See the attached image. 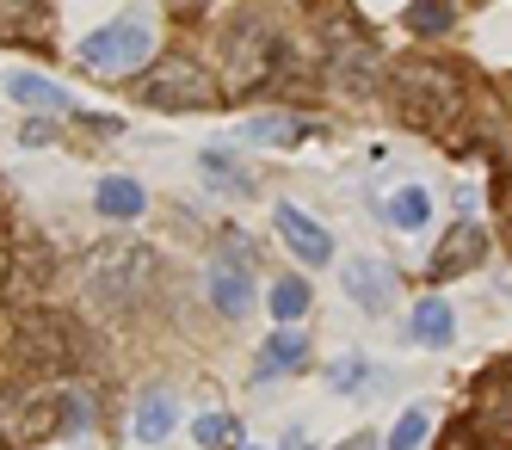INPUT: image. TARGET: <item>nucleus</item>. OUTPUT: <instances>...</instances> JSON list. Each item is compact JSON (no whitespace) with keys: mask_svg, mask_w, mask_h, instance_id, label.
I'll return each instance as SVG.
<instances>
[{"mask_svg":"<svg viewBox=\"0 0 512 450\" xmlns=\"http://www.w3.org/2000/svg\"><path fill=\"white\" fill-rule=\"evenodd\" d=\"M395 105L408 111V124L432 130V124H451L457 105H463V87L445 62H395Z\"/></svg>","mask_w":512,"mask_h":450,"instance_id":"f257e3e1","label":"nucleus"},{"mask_svg":"<svg viewBox=\"0 0 512 450\" xmlns=\"http://www.w3.org/2000/svg\"><path fill=\"white\" fill-rule=\"evenodd\" d=\"M278 50H284V31L266 13H241V25L229 31V87L253 93L278 68Z\"/></svg>","mask_w":512,"mask_h":450,"instance_id":"f03ea898","label":"nucleus"},{"mask_svg":"<svg viewBox=\"0 0 512 450\" xmlns=\"http://www.w3.org/2000/svg\"><path fill=\"white\" fill-rule=\"evenodd\" d=\"M142 105H155V111H192V105H216V81L192 62V56H167L161 68H149L136 81Z\"/></svg>","mask_w":512,"mask_h":450,"instance_id":"7ed1b4c3","label":"nucleus"},{"mask_svg":"<svg viewBox=\"0 0 512 450\" xmlns=\"http://www.w3.org/2000/svg\"><path fill=\"white\" fill-rule=\"evenodd\" d=\"M142 56H149V19L142 13H124L105 31L81 37V62L93 74H130V68H142Z\"/></svg>","mask_w":512,"mask_h":450,"instance_id":"20e7f679","label":"nucleus"},{"mask_svg":"<svg viewBox=\"0 0 512 450\" xmlns=\"http://www.w3.org/2000/svg\"><path fill=\"white\" fill-rule=\"evenodd\" d=\"M475 266H488V229L475 216H457L451 222V235L438 241V253H432V284H445V278H463V272H475Z\"/></svg>","mask_w":512,"mask_h":450,"instance_id":"39448f33","label":"nucleus"},{"mask_svg":"<svg viewBox=\"0 0 512 450\" xmlns=\"http://www.w3.org/2000/svg\"><path fill=\"white\" fill-rule=\"evenodd\" d=\"M142 259L136 247H99L93 253V272H87V296H99V303H124L130 296V284L142 278Z\"/></svg>","mask_w":512,"mask_h":450,"instance_id":"423d86ee","label":"nucleus"},{"mask_svg":"<svg viewBox=\"0 0 512 450\" xmlns=\"http://www.w3.org/2000/svg\"><path fill=\"white\" fill-rule=\"evenodd\" d=\"M278 235L303 266H327V259H334V235H327L303 204H278Z\"/></svg>","mask_w":512,"mask_h":450,"instance_id":"0eeeda50","label":"nucleus"},{"mask_svg":"<svg viewBox=\"0 0 512 450\" xmlns=\"http://www.w3.org/2000/svg\"><path fill=\"white\" fill-rule=\"evenodd\" d=\"M346 296L364 309V315H389V296H395V272L383 266V259H352V266L340 272Z\"/></svg>","mask_w":512,"mask_h":450,"instance_id":"6e6552de","label":"nucleus"},{"mask_svg":"<svg viewBox=\"0 0 512 450\" xmlns=\"http://www.w3.org/2000/svg\"><path fill=\"white\" fill-rule=\"evenodd\" d=\"M19 352H25L31 364H44V370H62L68 358H75V352H68V333H62L56 315H31L25 333H19Z\"/></svg>","mask_w":512,"mask_h":450,"instance_id":"1a4fd4ad","label":"nucleus"},{"mask_svg":"<svg viewBox=\"0 0 512 450\" xmlns=\"http://www.w3.org/2000/svg\"><path fill=\"white\" fill-rule=\"evenodd\" d=\"M93 204H99V216H112V222H136L142 216V185L136 179H124V173H105L99 185H93Z\"/></svg>","mask_w":512,"mask_h":450,"instance_id":"9d476101","label":"nucleus"},{"mask_svg":"<svg viewBox=\"0 0 512 450\" xmlns=\"http://www.w3.org/2000/svg\"><path fill=\"white\" fill-rule=\"evenodd\" d=\"M173 426H179V401L167 389H149L136 401V444H161Z\"/></svg>","mask_w":512,"mask_h":450,"instance_id":"9b49d317","label":"nucleus"},{"mask_svg":"<svg viewBox=\"0 0 512 450\" xmlns=\"http://www.w3.org/2000/svg\"><path fill=\"white\" fill-rule=\"evenodd\" d=\"M210 303H216V315L241 321V315H247V303H253V278H247V272H235V266H216V272H210Z\"/></svg>","mask_w":512,"mask_h":450,"instance_id":"f8f14e48","label":"nucleus"},{"mask_svg":"<svg viewBox=\"0 0 512 450\" xmlns=\"http://www.w3.org/2000/svg\"><path fill=\"white\" fill-rule=\"evenodd\" d=\"M303 358H309V346H303V333H297V327L272 333V340H266V352H260V383L284 377V370H303Z\"/></svg>","mask_w":512,"mask_h":450,"instance_id":"ddd939ff","label":"nucleus"},{"mask_svg":"<svg viewBox=\"0 0 512 450\" xmlns=\"http://www.w3.org/2000/svg\"><path fill=\"white\" fill-rule=\"evenodd\" d=\"M414 340H420V346H451V340H457V321H451V303H445V296H426V303L414 309Z\"/></svg>","mask_w":512,"mask_h":450,"instance_id":"4468645a","label":"nucleus"},{"mask_svg":"<svg viewBox=\"0 0 512 450\" xmlns=\"http://www.w3.org/2000/svg\"><path fill=\"white\" fill-rule=\"evenodd\" d=\"M7 93H13V99H25V105H50V111H75V99H68V87H56V81H44V74H13V81H7Z\"/></svg>","mask_w":512,"mask_h":450,"instance_id":"2eb2a0df","label":"nucleus"},{"mask_svg":"<svg viewBox=\"0 0 512 450\" xmlns=\"http://www.w3.org/2000/svg\"><path fill=\"white\" fill-rule=\"evenodd\" d=\"M266 303H272L278 327H290V321H303V315H309V284H303V278H278Z\"/></svg>","mask_w":512,"mask_h":450,"instance_id":"dca6fc26","label":"nucleus"},{"mask_svg":"<svg viewBox=\"0 0 512 450\" xmlns=\"http://www.w3.org/2000/svg\"><path fill=\"white\" fill-rule=\"evenodd\" d=\"M241 136H247V142H272V148H290V142H303V136H309V124H297V118H253Z\"/></svg>","mask_w":512,"mask_h":450,"instance_id":"f3484780","label":"nucleus"},{"mask_svg":"<svg viewBox=\"0 0 512 450\" xmlns=\"http://www.w3.org/2000/svg\"><path fill=\"white\" fill-rule=\"evenodd\" d=\"M401 19H408V31H420V37H432V31H451V19H457V7H451V0H414V7H408V13H401Z\"/></svg>","mask_w":512,"mask_h":450,"instance_id":"a211bd4d","label":"nucleus"},{"mask_svg":"<svg viewBox=\"0 0 512 450\" xmlns=\"http://www.w3.org/2000/svg\"><path fill=\"white\" fill-rule=\"evenodd\" d=\"M389 216H395V229H426V216H432V198L420 192V185H408V192H395Z\"/></svg>","mask_w":512,"mask_h":450,"instance_id":"6ab92c4d","label":"nucleus"},{"mask_svg":"<svg viewBox=\"0 0 512 450\" xmlns=\"http://www.w3.org/2000/svg\"><path fill=\"white\" fill-rule=\"evenodd\" d=\"M204 179L216 185V192H247V173H235L229 148H204Z\"/></svg>","mask_w":512,"mask_h":450,"instance_id":"aec40b11","label":"nucleus"},{"mask_svg":"<svg viewBox=\"0 0 512 450\" xmlns=\"http://www.w3.org/2000/svg\"><path fill=\"white\" fill-rule=\"evenodd\" d=\"M426 426H432V407H408V414H401V426L389 432V450H414V444L426 438Z\"/></svg>","mask_w":512,"mask_h":450,"instance_id":"412c9836","label":"nucleus"},{"mask_svg":"<svg viewBox=\"0 0 512 450\" xmlns=\"http://www.w3.org/2000/svg\"><path fill=\"white\" fill-rule=\"evenodd\" d=\"M192 438H198V444H223V438H229V414H204V420H192Z\"/></svg>","mask_w":512,"mask_h":450,"instance_id":"4be33fe9","label":"nucleus"},{"mask_svg":"<svg viewBox=\"0 0 512 450\" xmlns=\"http://www.w3.org/2000/svg\"><path fill=\"white\" fill-rule=\"evenodd\" d=\"M327 383H334V389H358V383H364V358L334 364V370H327Z\"/></svg>","mask_w":512,"mask_h":450,"instance_id":"5701e85b","label":"nucleus"},{"mask_svg":"<svg viewBox=\"0 0 512 450\" xmlns=\"http://www.w3.org/2000/svg\"><path fill=\"white\" fill-rule=\"evenodd\" d=\"M340 450H377V438H371V432H358V438H346Z\"/></svg>","mask_w":512,"mask_h":450,"instance_id":"b1692460","label":"nucleus"},{"mask_svg":"<svg viewBox=\"0 0 512 450\" xmlns=\"http://www.w3.org/2000/svg\"><path fill=\"white\" fill-rule=\"evenodd\" d=\"M7 266H13V259H7V247H0V296H7Z\"/></svg>","mask_w":512,"mask_h":450,"instance_id":"393cba45","label":"nucleus"},{"mask_svg":"<svg viewBox=\"0 0 512 450\" xmlns=\"http://www.w3.org/2000/svg\"><path fill=\"white\" fill-rule=\"evenodd\" d=\"M0 450H7V444H0Z\"/></svg>","mask_w":512,"mask_h":450,"instance_id":"a878e982","label":"nucleus"},{"mask_svg":"<svg viewBox=\"0 0 512 450\" xmlns=\"http://www.w3.org/2000/svg\"><path fill=\"white\" fill-rule=\"evenodd\" d=\"M247 450H253V444H247Z\"/></svg>","mask_w":512,"mask_h":450,"instance_id":"bb28decb","label":"nucleus"}]
</instances>
